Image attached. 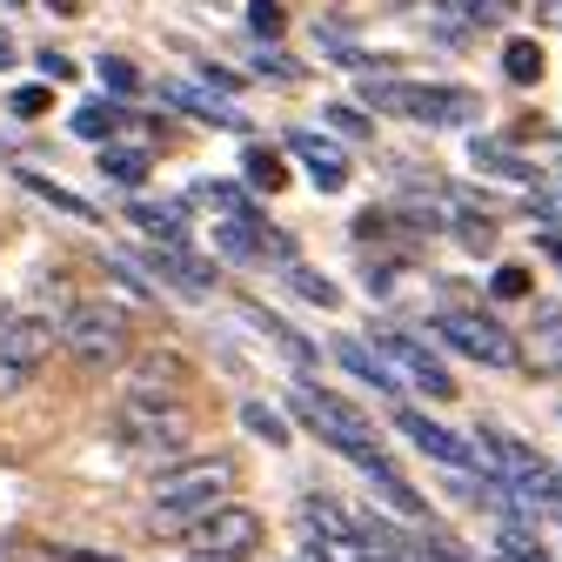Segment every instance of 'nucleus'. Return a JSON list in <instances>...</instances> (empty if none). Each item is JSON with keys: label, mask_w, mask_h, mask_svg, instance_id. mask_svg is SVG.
<instances>
[{"label": "nucleus", "mask_w": 562, "mask_h": 562, "mask_svg": "<svg viewBox=\"0 0 562 562\" xmlns=\"http://www.w3.org/2000/svg\"><path fill=\"white\" fill-rule=\"evenodd\" d=\"M235 488V462L228 456H201V462H168L155 482V536H181L188 522H201L207 509H222V496Z\"/></svg>", "instance_id": "f257e3e1"}, {"label": "nucleus", "mask_w": 562, "mask_h": 562, "mask_svg": "<svg viewBox=\"0 0 562 562\" xmlns=\"http://www.w3.org/2000/svg\"><path fill=\"white\" fill-rule=\"evenodd\" d=\"M54 335L88 375H108L127 362V308H114V302H75L54 322Z\"/></svg>", "instance_id": "f03ea898"}, {"label": "nucleus", "mask_w": 562, "mask_h": 562, "mask_svg": "<svg viewBox=\"0 0 562 562\" xmlns=\"http://www.w3.org/2000/svg\"><path fill=\"white\" fill-rule=\"evenodd\" d=\"M362 101L375 114H402V121H429V127H462L482 114V101L469 88H449V81H369Z\"/></svg>", "instance_id": "7ed1b4c3"}, {"label": "nucleus", "mask_w": 562, "mask_h": 562, "mask_svg": "<svg viewBox=\"0 0 562 562\" xmlns=\"http://www.w3.org/2000/svg\"><path fill=\"white\" fill-rule=\"evenodd\" d=\"M114 442H121L134 462L168 469V462L188 449V415H181V402H140V395H127V402L114 408Z\"/></svg>", "instance_id": "20e7f679"}, {"label": "nucleus", "mask_w": 562, "mask_h": 562, "mask_svg": "<svg viewBox=\"0 0 562 562\" xmlns=\"http://www.w3.org/2000/svg\"><path fill=\"white\" fill-rule=\"evenodd\" d=\"M295 415L308 422V429H315V436H322L328 449H341L348 462L375 449V429H369V415H362L356 402H341V395L315 389V382H302V389H295Z\"/></svg>", "instance_id": "39448f33"}, {"label": "nucleus", "mask_w": 562, "mask_h": 562, "mask_svg": "<svg viewBox=\"0 0 562 562\" xmlns=\"http://www.w3.org/2000/svg\"><path fill=\"white\" fill-rule=\"evenodd\" d=\"M181 542H188V555H194V562H241V555H255V549H261V516H255V509L222 503V509H207L201 522H188V529H181Z\"/></svg>", "instance_id": "423d86ee"}, {"label": "nucleus", "mask_w": 562, "mask_h": 562, "mask_svg": "<svg viewBox=\"0 0 562 562\" xmlns=\"http://www.w3.org/2000/svg\"><path fill=\"white\" fill-rule=\"evenodd\" d=\"M436 335L456 348V356L482 362V369H516V362H522V341H516L503 322L469 315V308H449V315H436Z\"/></svg>", "instance_id": "0eeeda50"}, {"label": "nucleus", "mask_w": 562, "mask_h": 562, "mask_svg": "<svg viewBox=\"0 0 562 562\" xmlns=\"http://www.w3.org/2000/svg\"><path fill=\"white\" fill-rule=\"evenodd\" d=\"M54 322L47 315H8L0 322V395H14L41 362H47V348H54Z\"/></svg>", "instance_id": "6e6552de"}, {"label": "nucleus", "mask_w": 562, "mask_h": 562, "mask_svg": "<svg viewBox=\"0 0 562 562\" xmlns=\"http://www.w3.org/2000/svg\"><path fill=\"white\" fill-rule=\"evenodd\" d=\"M375 356H382V362H402V369H408V382H415V389H429L436 402H449V395H456V375H449V369H442V362H436L415 335H402V328H389V335H382Z\"/></svg>", "instance_id": "1a4fd4ad"}, {"label": "nucleus", "mask_w": 562, "mask_h": 562, "mask_svg": "<svg viewBox=\"0 0 562 562\" xmlns=\"http://www.w3.org/2000/svg\"><path fill=\"white\" fill-rule=\"evenodd\" d=\"M181 389H188V362L175 348H148L127 369V395H140V402H181Z\"/></svg>", "instance_id": "9d476101"}, {"label": "nucleus", "mask_w": 562, "mask_h": 562, "mask_svg": "<svg viewBox=\"0 0 562 562\" xmlns=\"http://www.w3.org/2000/svg\"><path fill=\"white\" fill-rule=\"evenodd\" d=\"M395 429L422 449V456H436L442 469H475V449L462 442V436H449L442 422H429V415H415V408H395Z\"/></svg>", "instance_id": "9b49d317"}, {"label": "nucleus", "mask_w": 562, "mask_h": 562, "mask_svg": "<svg viewBox=\"0 0 562 562\" xmlns=\"http://www.w3.org/2000/svg\"><path fill=\"white\" fill-rule=\"evenodd\" d=\"M356 469L369 475V488H375V496H382V503H389L395 516H408V522H429V503H422V496H415V488L402 482V469H395V462H389L382 449H369V456H356Z\"/></svg>", "instance_id": "f8f14e48"}, {"label": "nucleus", "mask_w": 562, "mask_h": 562, "mask_svg": "<svg viewBox=\"0 0 562 562\" xmlns=\"http://www.w3.org/2000/svg\"><path fill=\"white\" fill-rule=\"evenodd\" d=\"M289 148L302 155V168L315 175V188H322V194H341V188H348V161H341V148H335V140H322V134L295 127V134H289Z\"/></svg>", "instance_id": "ddd939ff"}, {"label": "nucleus", "mask_w": 562, "mask_h": 562, "mask_svg": "<svg viewBox=\"0 0 562 562\" xmlns=\"http://www.w3.org/2000/svg\"><path fill=\"white\" fill-rule=\"evenodd\" d=\"M140 261L155 268V281H175L181 295H207V289H215V268H207L201 255H188V248H148Z\"/></svg>", "instance_id": "4468645a"}, {"label": "nucleus", "mask_w": 562, "mask_h": 562, "mask_svg": "<svg viewBox=\"0 0 562 562\" xmlns=\"http://www.w3.org/2000/svg\"><path fill=\"white\" fill-rule=\"evenodd\" d=\"M335 362H341L348 375H356V382H375L382 395H395V369H389V362L375 356L369 341H356V335H341V341H335Z\"/></svg>", "instance_id": "2eb2a0df"}, {"label": "nucleus", "mask_w": 562, "mask_h": 562, "mask_svg": "<svg viewBox=\"0 0 562 562\" xmlns=\"http://www.w3.org/2000/svg\"><path fill=\"white\" fill-rule=\"evenodd\" d=\"M161 101H168V108H181V114H194V121H215V127H241V114H235L228 101L201 94V88H188V81H161Z\"/></svg>", "instance_id": "dca6fc26"}, {"label": "nucleus", "mask_w": 562, "mask_h": 562, "mask_svg": "<svg viewBox=\"0 0 562 562\" xmlns=\"http://www.w3.org/2000/svg\"><path fill=\"white\" fill-rule=\"evenodd\" d=\"M127 215H134V228H148L161 248H181V241H188V215H181L175 201H134Z\"/></svg>", "instance_id": "f3484780"}, {"label": "nucleus", "mask_w": 562, "mask_h": 562, "mask_svg": "<svg viewBox=\"0 0 562 562\" xmlns=\"http://www.w3.org/2000/svg\"><path fill=\"white\" fill-rule=\"evenodd\" d=\"M529 369H542V375H562V308H542L536 315V335H529Z\"/></svg>", "instance_id": "a211bd4d"}, {"label": "nucleus", "mask_w": 562, "mask_h": 562, "mask_svg": "<svg viewBox=\"0 0 562 562\" xmlns=\"http://www.w3.org/2000/svg\"><path fill=\"white\" fill-rule=\"evenodd\" d=\"M215 248L228 261H261V222H215Z\"/></svg>", "instance_id": "6ab92c4d"}, {"label": "nucleus", "mask_w": 562, "mask_h": 562, "mask_svg": "<svg viewBox=\"0 0 562 562\" xmlns=\"http://www.w3.org/2000/svg\"><path fill=\"white\" fill-rule=\"evenodd\" d=\"M101 175L114 188H140V181H148V155H140V148H101Z\"/></svg>", "instance_id": "aec40b11"}, {"label": "nucleus", "mask_w": 562, "mask_h": 562, "mask_svg": "<svg viewBox=\"0 0 562 562\" xmlns=\"http://www.w3.org/2000/svg\"><path fill=\"white\" fill-rule=\"evenodd\" d=\"M21 188H27V194H41L47 207H60V215H75V222H101V215H94V201L67 194V188H54V181H41V175H21Z\"/></svg>", "instance_id": "412c9836"}, {"label": "nucleus", "mask_w": 562, "mask_h": 562, "mask_svg": "<svg viewBox=\"0 0 562 562\" xmlns=\"http://www.w3.org/2000/svg\"><path fill=\"white\" fill-rule=\"evenodd\" d=\"M503 75H509L516 88H536V81H542V47H536V41H509V47H503Z\"/></svg>", "instance_id": "4be33fe9"}, {"label": "nucleus", "mask_w": 562, "mask_h": 562, "mask_svg": "<svg viewBox=\"0 0 562 562\" xmlns=\"http://www.w3.org/2000/svg\"><path fill=\"white\" fill-rule=\"evenodd\" d=\"M248 322H255V328H261L268 341H281V348H289V356H295V362H315V341H302V335H295L289 322H274L268 308H248Z\"/></svg>", "instance_id": "5701e85b"}, {"label": "nucleus", "mask_w": 562, "mask_h": 562, "mask_svg": "<svg viewBox=\"0 0 562 562\" xmlns=\"http://www.w3.org/2000/svg\"><path fill=\"white\" fill-rule=\"evenodd\" d=\"M475 168H488V175H509V181H536V168H529V161H516L509 148H496V140H475Z\"/></svg>", "instance_id": "b1692460"}, {"label": "nucleus", "mask_w": 562, "mask_h": 562, "mask_svg": "<svg viewBox=\"0 0 562 562\" xmlns=\"http://www.w3.org/2000/svg\"><path fill=\"white\" fill-rule=\"evenodd\" d=\"M496 549H503V562H549L542 542H536L522 522H503V529H496Z\"/></svg>", "instance_id": "393cba45"}, {"label": "nucleus", "mask_w": 562, "mask_h": 562, "mask_svg": "<svg viewBox=\"0 0 562 562\" xmlns=\"http://www.w3.org/2000/svg\"><path fill=\"white\" fill-rule=\"evenodd\" d=\"M241 422H248V436H261L268 449H281V442H289V422H281L268 402H248V408H241Z\"/></svg>", "instance_id": "a878e982"}, {"label": "nucleus", "mask_w": 562, "mask_h": 562, "mask_svg": "<svg viewBox=\"0 0 562 562\" xmlns=\"http://www.w3.org/2000/svg\"><path fill=\"white\" fill-rule=\"evenodd\" d=\"M449 8H456L469 27H496V21H509V14H516V0H449Z\"/></svg>", "instance_id": "bb28decb"}, {"label": "nucleus", "mask_w": 562, "mask_h": 562, "mask_svg": "<svg viewBox=\"0 0 562 562\" xmlns=\"http://www.w3.org/2000/svg\"><path fill=\"white\" fill-rule=\"evenodd\" d=\"M241 168H248V181H255V188H268V194L289 181V168H281V155H274V148H248V161H241Z\"/></svg>", "instance_id": "cd10ccee"}, {"label": "nucleus", "mask_w": 562, "mask_h": 562, "mask_svg": "<svg viewBox=\"0 0 562 562\" xmlns=\"http://www.w3.org/2000/svg\"><path fill=\"white\" fill-rule=\"evenodd\" d=\"M114 127H121V108H114V101H108V108L94 101V108H81V114H75V134H81V140H108Z\"/></svg>", "instance_id": "c85d7f7f"}, {"label": "nucleus", "mask_w": 562, "mask_h": 562, "mask_svg": "<svg viewBox=\"0 0 562 562\" xmlns=\"http://www.w3.org/2000/svg\"><path fill=\"white\" fill-rule=\"evenodd\" d=\"M308 522L328 529V536H341V542H356V522H348L341 503H328V496H308Z\"/></svg>", "instance_id": "c756f323"}, {"label": "nucleus", "mask_w": 562, "mask_h": 562, "mask_svg": "<svg viewBox=\"0 0 562 562\" xmlns=\"http://www.w3.org/2000/svg\"><path fill=\"white\" fill-rule=\"evenodd\" d=\"M289 281H295L308 302H322V308H335V302H341V295H335V281H322V274H308V268H289Z\"/></svg>", "instance_id": "7c9ffc66"}, {"label": "nucleus", "mask_w": 562, "mask_h": 562, "mask_svg": "<svg viewBox=\"0 0 562 562\" xmlns=\"http://www.w3.org/2000/svg\"><path fill=\"white\" fill-rule=\"evenodd\" d=\"M456 235H462L469 248H496V222H488V215H462Z\"/></svg>", "instance_id": "2f4dec72"}, {"label": "nucleus", "mask_w": 562, "mask_h": 562, "mask_svg": "<svg viewBox=\"0 0 562 562\" xmlns=\"http://www.w3.org/2000/svg\"><path fill=\"white\" fill-rule=\"evenodd\" d=\"M101 88H114V94H134V88H140V75H134L127 60H101Z\"/></svg>", "instance_id": "473e14b6"}, {"label": "nucleus", "mask_w": 562, "mask_h": 562, "mask_svg": "<svg viewBox=\"0 0 562 562\" xmlns=\"http://www.w3.org/2000/svg\"><path fill=\"white\" fill-rule=\"evenodd\" d=\"M529 295V268H496V302H522Z\"/></svg>", "instance_id": "72a5a7b5"}, {"label": "nucleus", "mask_w": 562, "mask_h": 562, "mask_svg": "<svg viewBox=\"0 0 562 562\" xmlns=\"http://www.w3.org/2000/svg\"><path fill=\"white\" fill-rule=\"evenodd\" d=\"M248 27L274 41V34H281V8H274V0H255V8H248Z\"/></svg>", "instance_id": "f704fd0d"}, {"label": "nucleus", "mask_w": 562, "mask_h": 562, "mask_svg": "<svg viewBox=\"0 0 562 562\" xmlns=\"http://www.w3.org/2000/svg\"><path fill=\"white\" fill-rule=\"evenodd\" d=\"M47 101H54L47 88H14V114H27V121H34V114H47Z\"/></svg>", "instance_id": "c9c22d12"}, {"label": "nucleus", "mask_w": 562, "mask_h": 562, "mask_svg": "<svg viewBox=\"0 0 562 562\" xmlns=\"http://www.w3.org/2000/svg\"><path fill=\"white\" fill-rule=\"evenodd\" d=\"M328 121H335V127H341V134H369V121H362V114H356V108H328Z\"/></svg>", "instance_id": "e433bc0d"}, {"label": "nucleus", "mask_w": 562, "mask_h": 562, "mask_svg": "<svg viewBox=\"0 0 562 562\" xmlns=\"http://www.w3.org/2000/svg\"><path fill=\"white\" fill-rule=\"evenodd\" d=\"M41 75H54V81H67V75H75V67H67V54H54V47H47V54H41Z\"/></svg>", "instance_id": "4c0bfd02"}, {"label": "nucleus", "mask_w": 562, "mask_h": 562, "mask_svg": "<svg viewBox=\"0 0 562 562\" xmlns=\"http://www.w3.org/2000/svg\"><path fill=\"white\" fill-rule=\"evenodd\" d=\"M47 8H54V14H81V0H47Z\"/></svg>", "instance_id": "58836bf2"}, {"label": "nucleus", "mask_w": 562, "mask_h": 562, "mask_svg": "<svg viewBox=\"0 0 562 562\" xmlns=\"http://www.w3.org/2000/svg\"><path fill=\"white\" fill-rule=\"evenodd\" d=\"M8 60H14V41H8V34H0V67H8Z\"/></svg>", "instance_id": "ea45409f"}, {"label": "nucleus", "mask_w": 562, "mask_h": 562, "mask_svg": "<svg viewBox=\"0 0 562 562\" xmlns=\"http://www.w3.org/2000/svg\"><path fill=\"white\" fill-rule=\"evenodd\" d=\"M302 562H328V555H315V549H308V555H302Z\"/></svg>", "instance_id": "a19ab883"}, {"label": "nucleus", "mask_w": 562, "mask_h": 562, "mask_svg": "<svg viewBox=\"0 0 562 562\" xmlns=\"http://www.w3.org/2000/svg\"><path fill=\"white\" fill-rule=\"evenodd\" d=\"M369 562H402V555H369Z\"/></svg>", "instance_id": "79ce46f5"}, {"label": "nucleus", "mask_w": 562, "mask_h": 562, "mask_svg": "<svg viewBox=\"0 0 562 562\" xmlns=\"http://www.w3.org/2000/svg\"><path fill=\"white\" fill-rule=\"evenodd\" d=\"M8 315H14V308H8V302H0V322H8Z\"/></svg>", "instance_id": "37998d69"}]
</instances>
